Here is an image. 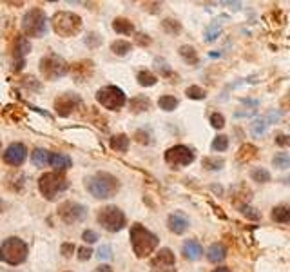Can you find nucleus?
<instances>
[{"label": "nucleus", "instance_id": "obj_32", "mask_svg": "<svg viewBox=\"0 0 290 272\" xmlns=\"http://www.w3.org/2000/svg\"><path fill=\"white\" fill-rule=\"evenodd\" d=\"M158 105H160V109H163V111H174V109L178 107V100L174 98V96L165 95L158 100Z\"/></svg>", "mask_w": 290, "mask_h": 272}, {"label": "nucleus", "instance_id": "obj_27", "mask_svg": "<svg viewBox=\"0 0 290 272\" xmlns=\"http://www.w3.org/2000/svg\"><path fill=\"white\" fill-rule=\"evenodd\" d=\"M220 33H221V22L214 20L213 24L207 27V31H205V42H214V40L220 36Z\"/></svg>", "mask_w": 290, "mask_h": 272}, {"label": "nucleus", "instance_id": "obj_13", "mask_svg": "<svg viewBox=\"0 0 290 272\" xmlns=\"http://www.w3.org/2000/svg\"><path fill=\"white\" fill-rule=\"evenodd\" d=\"M167 225L174 234H183L189 230V218L183 212H173L167 218Z\"/></svg>", "mask_w": 290, "mask_h": 272}, {"label": "nucleus", "instance_id": "obj_6", "mask_svg": "<svg viewBox=\"0 0 290 272\" xmlns=\"http://www.w3.org/2000/svg\"><path fill=\"white\" fill-rule=\"evenodd\" d=\"M53 27L62 36H74L82 29V18L69 11H60L53 17Z\"/></svg>", "mask_w": 290, "mask_h": 272}, {"label": "nucleus", "instance_id": "obj_21", "mask_svg": "<svg viewBox=\"0 0 290 272\" xmlns=\"http://www.w3.org/2000/svg\"><path fill=\"white\" fill-rule=\"evenodd\" d=\"M113 29L116 31L118 35H133V33H135L133 22H129L127 18H114Z\"/></svg>", "mask_w": 290, "mask_h": 272}, {"label": "nucleus", "instance_id": "obj_41", "mask_svg": "<svg viewBox=\"0 0 290 272\" xmlns=\"http://www.w3.org/2000/svg\"><path fill=\"white\" fill-rule=\"evenodd\" d=\"M91 254H93V251L89 249V247H80V249H78V258L82 259V261L91 259Z\"/></svg>", "mask_w": 290, "mask_h": 272}, {"label": "nucleus", "instance_id": "obj_43", "mask_svg": "<svg viewBox=\"0 0 290 272\" xmlns=\"http://www.w3.org/2000/svg\"><path fill=\"white\" fill-rule=\"evenodd\" d=\"M60 252L65 256V258H69V256L74 252V245L73 243H64V245L60 247Z\"/></svg>", "mask_w": 290, "mask_h": 272}, {"label": "nucleus", "instance_id": "obj_2", "mask_svg": "<svg viewBox=\"0 0 290 272\" xmlns=\"http://www.w3.org/2000/svg\"><path fill=\"white\" fill-rule=\"evenodd\" d=\"M86 189L98 200L111 198L116 195L118 180L109 173H96L86 180Z\"/></svg>", "mask_w": 290, "mask_h": 272}, {"label": "nucleus", "instance_id": "obj_31", "mask_svg": "<svg viewBox=\"0 0 290 272\" xmlns=\"http://www.w3.org/2000/svg\"><path fill=\"white\" fill-rule=\"evenodd\" d=\"M272 164L277 169H290V154L288 152H277L272 158Z\"/></svg>", "mask_w": 290, "mask_h": 272}, {"label": "nucleus", "instance_id": "obj_38", "mask_svg": "<svg viewBox=\"0 0 290 272\" xmlns=\"http://www.w3.org/2000/svg\"><path fill=\"white\" fill-rule=\"evenodd\" d=\"M96 256L100 259H111L113 258V249H111V245H102L96 252Z\"/></svg>", "mask_w": 290, "mask_h": 272}, {"label": "nucleus", "instance_id": "obj_45", "mask_svg": "<svg viewBox=\"0 0 290 272\" xmlns=\"http://www.w3.org/2000/svg\"><path fill=\"white\" fill-rule=\"evenodd\" d=\"M96 272H113V268L109 267V265H100V267L96 268Z\"/></svg>", "mask_w": 290, "mask_h": 272}, {"label": "nucleus", "instance_id": "obj_33", "mask_svg": "<svg viewBox=\"0 0 290 272\" xmlns=\"http://www.w3.org/2000/svg\"><path fill=\"white\" fill-rule=\"evenodd\" d=\"M227 147H229V136H225V134H218L216 138L213 140V151H227Z\"/></svg>", "mask_w": 290, "mask_h": 272}, {"label": "nucleus", "instance_id": "obj_1", "mask_svg": "<svg viewBox=\"0 0 290 272\" xmlns=\"http://www.w3.org/2000/svg\"><path fill=\"white\" fill-rule=\"evenodd\" d=\"M131 243H133V251L138 258H147L156 251L160 240L154 232L145 229L142 223H135L131 227Z\"/></svg>", "mask_w": 290, "mask_h": 272}, {"label": "nucleus", "instance_id": "obj_46", "mask_svg": "<svg viewBox=\"0 0 290 272\" xmlns=\"http://www.w3.org/2000/svg\"><path fill=\"white\" fill-rule=\"evenodd\" d=\"M214 272H230L229 268H225V267H220V268H216Z\"/></svg>", "mask_w": 290, "mask_h": 272}, {"label": "nucleus", "instance_id": "obj_10", "mask_svg": "<svg viewBox=\"0 0 290 272\" xmlns=\"http://www.w3.org/2000/svg\"><path fill=\"white\" fill-rule=\"evenodd\" d=\"M40 71L48 80H57V78L64 76L67 73V64H65V60H62L60 56L49 55L40 62Z\"/></svg>", "mask_w": 290, "mask_h": 272}, {"label": "nucleus", "instance_id": "obj_18", "mask_svg": "<svg viewBox=\"0 0 290 272\" xmlns=\"http://www.w3.org/2000/svg\"><path fill=\"white\" fill-rule=\"evenodd\" d=\"M277 118H279V114H277V112H272V114H267L265 118L254 120V124H252V134H254V136H261V134L267 131V127H269L274 120H277Z\"/></svg>", "mask_w": 290, "mask_h": 272}, {"label": "nucleus", "instance_id": "obj_5", "mask_svg": "<svg viewBox=\"0 0 290 272\" xmlns=\"http://www.w3.org/2000/svg\"><path fill=\"white\" fill-rule=\"evenodd\" d=\"M27 258V245L20 238H8L0 245V261L8 265H20Z\"/></svg>", "mask_w": 290, "mask_h": 272}, {"label": "nucleus", "instance_id": "obj_25", "mask_svg": "<svg viewBox=\"0 0 290 272\" xmlns=\"http://www.w3.org/2000/svg\"><path fill=\"white\" fill-rule=\"evenodd\" d=\"M31 160H33V164H35L36 167H44V165L49 164V152L46 151V149H35Z\"/></svg>", "mask_w": 290, "mask_h": 272}, {"label": "nucleus", "instance_id": "obj_24", "mask_svg": "<svg viewBox=\"0 0 290 272\" xmlns=\"http://www.w3.org/2000/svg\"><path fill=\"white\" fill-rule=\"evenodd\" d=\"M133 49V44L127 42V40H116V42L111 44V51L116 56H126L129 55V51Z\"/></svg>", "mask_w": 290, "mask_h": 272}, {"label": "nucleus", "instance_id": "obj_16", "mask_svg": "<svg viewBox=\"0 0 290 272\" xmlns=\"http://www.w3.org/2000/svg\"><path fill=\"white\" fill-rule=\"evenodd\" d=\"M182 251H183V256H185L187 259H191V261H196V259H199L203 256V247H201V243H199L198 240H187V242L183 243Z\"/></svg>", "mask_w": 290, "mask_h": 272}, {"label": "nucleus", "instance_id": "obj_36", "mask_svg": "<svg viewBox=\"0 0 290 272\" xmlns=\"http://www.w3.org/2000/svg\"><path fill=\"white\" fill-rule=\"evenodd\" d=\"M209 120H211V126H213L214 129H221V127L225 126V118H223V114H220V112H213Z\"/></svg>", "mask_w": 290, "mask_h": 272}, {"label": "nucleus", "instance_id": "obj_34", "mask_svg": "<svg viewBox=\"0 0 290 272\" xmlns=\"http://www.w3.org/2000/svg\"><path fill=\"white\" fill-rule=\"evenodd\" d=\"M223 165H225L223 158H205L203 160V167L207 169V171H220Z\"/></svg>", "mask_w": 290, "mask_h": 272}, {"label": "nucleus", "instance_id": "obj_11", "mask_svg": "<svg viewBox=\"0 0 290 272\" xmlns=\"http://www.w3.org/2000/svg\"><path fill=\"white\" fill-rule=\"evenodd\" d=\"M58 216L62 218V221H65V223H69V225L80 223V221L86 220L87 207L76 202H65L62 203L60 209H58Z\"/></svg>", "mask_w": 290, "mask_h": 272}, {"label": "nucleus", "instance_id": "obj_44", "mask_svg": "<svg viewBox=\"0 0 290 272\" xmlns=\"http://www.w3.org/2000/svg\"><path fill=\"white\" fill-rule=\"evenodd\" d=\"M152 272H176L174 267H161V268H152Z\"/></svg>", "mask_w": 290, "mask_h": 272}, {"label": "nucleus", "instance_id": "obj_12", "mask_svg": "<svg viewBox=\"0 0 290 272\" xmlns=\"http://www.w3.org/2000/svg\"><path fill=\"white\" fill-rule=\"evenodd\" d=\"M26 158H27V149L24 143H11L4 151V162L8 165L18 167V165H22L26 162Z\"/></svg>", "mask_w": 290, "mask_h": 272}, {"label": "nucleus", "instance_id": "obj_42", "mask_svg": "<svg viewBox=\"0 0 290 272\" xmlns=\"http://www.w3.org/2000/svg\"><path fill=\"white\" fill-rule=\"evenodd\" d=\"M276 143L279 147H290V136H288V134H277Z\"/></svg>", "mask_w": 290, "mask_h": 272}, {"label": "nucleus", "instance_id": "obj_14", "mask_svg": "<svg viewBox=\"0 0 290 272\" xmlns=\"http://www.w3.org/2000/svg\"><path fill=\"white\" fill-rule=\"evenodd\" d=\"M78 102H80V100H78V96L67 93V95H62L60 98L55 102V107H57V111H58V114H60V116H67V114H71V111L76 107Z\"/></svg>", "mask_w": 290, "mask_h": 272}, {"label": "nucleus", "instance_id": "obj_39", "mask_svg": "<svg viewBox=\"0 0 290 272\" xmlns=\"http://www.w3.org/2000/svg\"><path fill=\"white\" fill-rule=\"evenodd\" d=\"M163 29L165 31H169V33H180V29H182V26L178 24L176 20H163Z\"/></svg>", "mask_w": 290, "mask_h": 272}, {"label": "nucleus", "instance_id": "obj_8", "mask_svg": "<svg viewBox=\"0 0 290 272\" xmlns=\"http://www.w3.org/2000/svg\"><path fill=\"white\" fill-rule=\"evenodd\" d=\"M96 100H98L100 105H104L105 109H111V111H120L127 102L126 93L116 86L102 87V89L96 93Z\"/></svg>", "mask_w": 290, "mask_h": 272}, {"label": "nucleus", "instance_id": "obj_30", "mask_svg": "<svg viewBox=\"0 0 290 272\" xmlns=\"http://www.w3.org/2000/svg\"><path fill=\"white\" fill-rule=\"evenodd\" d=\"M251 178L254 181H258V183H267L270 180V173L263 167H256L251 171Z\"/></svg>", "mask_w": 290, "mask_h": 272}, {"label": "nucleus", "instance_id": "obj_15", "mask_svg": "<svg viewBox=\"0 0 290 272\" xmlns=\"http://www.w3.org/2000/svg\"><path fill=\"white\" fill-rule=\"evenodd\" d=\"M174 254L171 249H161L158 254H154L151 261V267L152 268H161V267H174Z\"/></svg>", "mask_w": 290, "mask_h": 272}, {"label": "nucleus", "instance_id": "obj_37", "mask_svg": "<svg viewBox=\"0 0 290 272\" xmlns=\"http://www.w3.org/2000/svg\"><path fill=\"white\" fill-rule=\"evenodd\" d=\"M239 211H241L243 216L251 218V220H260V212L256 211V209L248 207V205H241V207H239Z\"/></svg>", "mask_w": 290, "mask_h": 272}, {"label": "nucleus", "instance_id": "obj_19", "mask_svg": "<svg viewBox=\"0 0 290 272\" xmlns=\"http://www.w3.org/2000/svg\"><path fill=\"white\" fill-rule=\"evenodd\" d=\"M227 258V249L221 243H213L207 249V259L211 263H221Z\"/></svg>", "mask_w": 290, "mask_h": 272}, {"label": "nucleus", "instance_id": "obj_20", "mask_svg": "<svg viewBox=\"0 0 290 272\" xmlns=\"http://www.w3.org/2000/svg\"><path fill=\"white\" fill-rule=\"evenodd\" d=\"M272 220L276 223L290 225V205H277L272 209Z\"/></svg>", "mask_w": 290, "mask_h": 272}, {"label": "nucleus", "instance_id": "obj_4", "mask_svg": "<svg viewBox=\"0 0 290 272\" xmlns=\"http://www.w3.org/2000/svg\"><path fill=\"white\" fill-rule=\"evenodd\" d=\"M22 31L27 36L42 38L46 35V31H48V15L44 13L40 8H33L22 18Z\"/></svg>", "mask_w": 290, "mask_h": 272}, {"label": "nucleus", "instance_id": "obj_35", "mask_svg": "<svg viewBox=\"0 0 290 272\" xmlns=\"http://www.w3.org/2000/svg\"><path fill=\"white\" fill-rule=\"evenodd\" d=\"M185 95L189 96L191 100H203L205 96V91L201 89V87H198V86H191V87H187V91H185Z\"/></svg>", "mask_w": 290, "mask_h": 272}, {"label": "nucleus", "instance_id": "obj_17", "mask_svg": "<svg viewBox=\"0 0 290 272\" xmlns=\"http://www.w3.org/2000/svg\"><path fill=\"white\" fill-rule=\"evenodd\" d=\"M49 165L57 173H62V171H67L71 167V158L65 154H60V152H53V154H49Z\"/></svg>", "mask_w": 290, "mask_h": 272}, {"label": "nucleus", "instance_id": "obj_3", "mask_svg": "<svg viewBox=\"0 0 290 272\" xmlns=\"http://www.w3.org/2000/svg\"><path fill=\"white\" fill-rule=\"evenodd\" d=\"M67 187H69V180L62 173H57V171H55V173L44 174L38 180L40 192H42L44 198L49 200V202L57 200V196L60 195V192H64V190H67Z\"/></svg>", "mask_w": 290, "mask_h": 272}, {"label": "nucleus", "instance_id": "obj_22", "mask_svg": "<svg viewBox=\"0 0 290 272\" xmlns=\"http://www.w3.org/2000/svg\"><path fill=\"white\" fill-rule=\"evenodd\" d=\"M111 149L120 152H126L129 149V136L127 134H116L111 138Z\"/></svg>", "mask_w": 290, "mask_h": 272}, {"label": "nucleus", "instance_id": "obj_26", "mask_svg": "<svg viewBox=\"0 0 290 272\" xmlns=\"http://www.w3.org/2000/svg\"><path fill=\"white\" fill-rule=\"evenodd\" d=\"M131 107H133V111H147L151 107V100L143 95L135 96V98L131 100Z\"/></svg>", "mask_w": 290, "mask_h": 272}, {"label": "nucleus", "instance_id": "obj_40", "mask_svg": "<svg viewBox=\"0 0 290 272\" xmlns=\"http://www.w3.org/2000/svg\"><path fill=\"white\" fill-rule=\"evenodd\" d=\"M82 240H84L86 243H95V242H98V232H95V230H84Z\"/></svg>", "mask_w": 290, "mask_h": 272}, {"label": "nucleus", "instance_id": "obj_29", "mask_svg": "<svg viewBox=\"0 0 290 272\" xmlns=\"http://www.w3.org/2000/svg\"><path fill=\"white\" fill-rule=\"evenodd\" d=\"M31 46H29V40L26 38V36H18L17 40V56L20 58V62L24 64V56L29 53Z\"/></svg>", "mask_w": 290, "mask_h": 272}, {"label": "nucleus", "instance_id": "obj_23", "mask_svg": "<svg viewBox=\"0 0 290 272\" xmlns=\"http://www.w3.org/2000/svg\"><path fill=\"white\" fill-rule=\"evenodd\" d=\"M180 56H182L187 64H191V65L198 64V60H199L198 51H196L192 46H182V48H180Z\"/></svg>", "mask_w": 290, "mask_h": 272}, {"label": "nucleus", "instance_id": "obj_9", "mask_svg": "<svg viewBox=\"0 0 290 272\" xmlns=\"http://www.w3.org/2000/svg\"><path fill=\"white\" fill-rule=\"evenodd\" d=\"M163 158H165V162L174 169L187 167V165H191L192 162H194V152H192L187 145H174L165 151Z\"/></svg>", "mask_w": 290, "mask_h": 272}, {"label": "nucleus", "instance_id": "obj_28", "mask_svg": "<svg viewBox=\"0 0 290 272\" xmlns=\"http://www.w3.org/2000/svg\"><path fill=\"white\" fill-rule=\"evenodd\" d=\"M136 78H138L140 86H143V87H151V86H154V84L158 82L156 74H152L151 71H140V73L136 74Z\"/></svg>", "mask_w": 290, "mask_h": 272}, {"label": "nucleus", "instance_id": "obj_7", "mask_svg": "<svg viewBox=\"0 0 290 272\" xmlns=\"http://www.w3.org/2000/svg\"><path fill=\"white\" fill-rule=\"evenodd\" d=\"M126 221H127L126 214L118 207H114V205H107V207L100 209L98 212V223L102 225L105 230H109V232H118V230H121L126 227Z\"/></svg>", "mask_w": 290, "mask_h": 272}]
</instances>
